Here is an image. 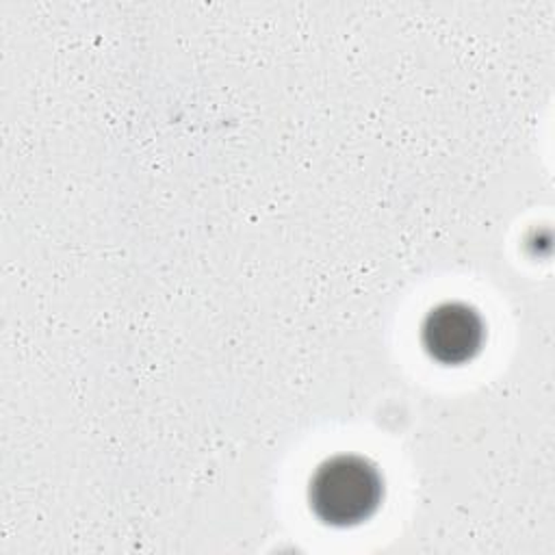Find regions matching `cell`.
<instances>
[{
	"mask_svg": "<svg viewBox=\"0 0 555 555\" xmlns=\"http://www.w3.org/2000/svg\"><path fill=\"white\" fill-rule=\"evenodd\" d=\"M308 496L323 522L349 527L366 520L379 505L382 477L364 457L334 455L314 470Z\"/></svg>",
	"mask_w": 555,
	"mask_h": 555,
	"instance_id": "obj_1",
	"label": "cell"
},
{
	"mask_svg": "<svg viewBox=\"0 0 555 555\" xmlns=\"http://www.w3.org/2000/svg\"><path fill=\"white\" fill-rule=\"evenodd\" d=\"M483 340L479 314L457 301L436 306L423 323V347L442 364L470 360Z\"/></svg>",
	"mask_w": 555,
	"mask_h": 555,
	"instance_id": "obj_2",
	"label": "cell"
}]
</instances>
